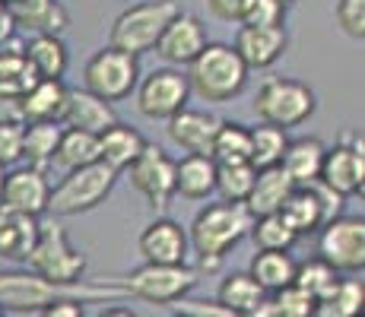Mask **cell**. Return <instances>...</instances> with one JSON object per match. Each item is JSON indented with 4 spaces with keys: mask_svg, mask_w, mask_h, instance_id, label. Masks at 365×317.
I'll use <instances>...</instances> for the list:
<instances>
[{
    "mask_svg": "<svg viewBox=\"0 0 365 317\" xmlns=\"http://www.w3.org/2000/svg\"><path fill=\"white\" fill-rule=\"evenodd\" d=\"M73 298L93 301V298H124V286L118 279L108 283H51L38 273H0V308L13 314H41L54 298Z\"/></svg>",
    "mask_w": 365,
    "mask_h": 317,
    "instance_id": "obj_1",
    "label": "cell"
},
{
    "mask_svg": "<svg viewBox=\"0 0 365 317\" xmlns=\"http://www.w3.org/2000/svg\"><path fill=\"white\" fill-rule=\"evenodd\" d=\"M251 67L242 61V54L226 41H207L203 51L187 63V83L191 93H197L203 102H232L248 86Z\"/></svg>",
    "mask_w": 365,
    "mask_h": 317,
    "instance_id": "obj_2",
    "label": "cell"
},
{
    "mask_svg": "<svg viewBox=\"0 0 365 317\" xmlns=\"http://www.w3.org/2000/svg\"><path fill=\"white\" fill-rule=\"evenodd\" d=\"M251 222H255V216L248 213L245 203H210L191 222V232H187L191 251L197 257H226L242 238H248Z\"/></svg>",
    "mask_w": 365,
    "mask_h": 317,
    "instance_id": "obj_3",
    "label": "cell"
},
{
    "mask_svg": "<svg viewBox=\"0 0 365 317\" xmlns=\"http://www.w3.org/2000/svg\"><path fill=\"white\" fill-rule=\"evenodd\" d=\"M118 172L105 162H89V165L70 168L64 178L51 187L48 194V213L54 216H80L89 209L102 207L108 194L115 190Z\"/></svg>",
    "mask_w": 365,
    "mask_h": 317,
    "instance_id": "obj_4",
    "label": "cell"
},
{
    "mask_svg": "<svg viewBox=\"0 0 365 317\" xmlns=\"http://www.w3.org/2000/svg\"><path fill=\"white\" fill-rule=\"evenodd\" d=\"M178 0H143V4H130L118 19L111 23L108 45L121 48L130 54H146L156 48V38L163 35L168 19L178 13Z\"/></svg>",
    "mask_w": 365,
    "mask_h": 317,
    "instance_id": "obj_5",
    "label": "cell"
},
{
    "mask_svg": "<svg viewBox=\"0 0 365 317\" xmlns=\"http://www.w3.org/2000/svg\"><path fill=\"white\" fill-rule=\"evenodd\" d=\"M318 108V95L308 83L292 80V76H270L257 89L255 115L267 124H277L283 130L305 124Z\"/></svg>",
    "mask_w": 365,
    "mask_h": 317,
    "instance_id": "obj_6",
    "label": "cell"
},
{
    "mask_svg": "<svg viewBox=\"0 0 365 317\" xmlns=\"http://www.w3.org/2000/svg\"><path fill=\"white\" fill-rule=\"evenodd\" d=\"M140 83V58L130 51H121L115 45H105L89 58L83 70V86L89 93L102 95L105 102H124L133 95Z\"/></svg>",
    "mask_w": 365,
    "mask_h": 317,
    "instance_id": "obj_7",
    "label": "cell"
},
{
    "mask_svg": "<svg viewBox=\"0 0 365 317\" xmlns=\"http://www.w3.org/2000/svg\"><path fill=\"white\" fill-rule=\"evenodd\" d=\"M26 266L51 283H80L86 273V254L70 241L61 225H41Z\"/></svg>",
    "mask_w": 365,
    "mask_h": 317,
    "instance_id": "obj_8",
    "label": "cell"
},
{
    "mask_svg": "<svg viewBox=\"0 0 365 317\" xmlns=\"http://www.w3.org/2000/svg\"><path fill=\"white\" fill-rule=\"evenodd\" d=\"M124 292L150 305H172L197 286V270L187 264H143L130 276L118 279Z\"/></svg>",
    "mask_w": 365,
    "mask_h": 317,
    "instance_id": "obj_9",
    "label": "cell"
},
{
    "mask_svg": "<svg viewBox=\"0 0 365 317\" xmlns=\"http://www.w3.org/2000/svg\"><path fill=\"white\" fill-rule=\"evenodd\" d=\"M318 257L327 260L336 273H362L365 266V219L340 216L318 229Z\"/></svg>",
    "mask_w": 365,
    "mask_h": 317,
    "instance_id": "obj_10",
    "label": "cell"
},
{
    "mask_svg": "<svg viewBox=\"0 0 365 317\" xmlns=\"http://www.w3.org/2000/svg\"><path fill=\"white\" fill-rule=\"evenodd\" d=\"M137 111L150 121H165L191 102V83L181 67H159L137 83Z\"/></svg>",
    "mask_w": 365,
    "mask_h": 317,
    "instance_id": "obj_11",
    "label": "cell"
},
{
    "mask_svg": "<svg viewBox=\"0 0 365 317\" xmlns=\"http://www.w3.org/2000/svg\"><path fill=\"white\" fill-rule=\"evenodd\" d=\"M124 172H128L130 185L146 197V203L153 209H165L168 200L175 197V159L168 156L163 146L150 143V140H146L140 156Z\"/></svg>",
    "mask_w": 365,
    "mask_h": 317,
    "instance_id": "obj_12",
    "label": "cell"
},
{
    "mask_svg": "<svg viewBox=\"0 0 365 317\" xmlns=\"http://www.w3.org/2000/svg\"><path fill=\"white\" fill-rule=\"evenodd\" d=\"M321 185H327L336 190L340 197H353L362 194L365 187V146H362V133H346L336 146L324 150V162H321Z\"/></svg>",
    "mask_w": 365,
    "mask_h": 317,
    "instance_id": "obj_13",
    "label": "cell"
},
{
    "mask_svg": "<svg viewBox=\"0 0 365 317\" xmlns=\"http://www.w3.org/2000/svg\"><path fill=\"white\" fill-rule=\"evenodd\" d=\"M207 41H210V35H207L203 19L194 16V13L178 10L172 19H168L163 35L156 38V48H153V51H156L168 67H187V63L203 51Z\"/></svg>",
    "mask_w": 365,
    "mask_h": 317,
    "instance_id": "obj_14",
    "label": "cell"
},
{
    "mask_svg": "<svg viewBox=\"0 0 365 317\" xmlns=\"http://www.w3.org/2000/svg\"><path fill=\"white\" fill-rule=\"evenodd\" d=\"M48 194H51L48 172L23 165V168H13V172L4 175V185H0V207L41 216V213H48Z\"/></svg>",
    "mask_w": 365,
    "mask_h": 317,
    "instance_id": "obj_15",
    "label": "cell"
},
{
    "mask_svg": "<svg viewBox=\"0 0 365 317\" xmlns=\"http://www.w3.org/2000/svg\"><path fill=\"white\" fill-rule=\"evenodd\" d=\"M232 48L242 54V61L251 70H267L286 54L289 35H286V26H242L238 23Z\"/></svg>",
    "mask_w": 365,
    "mask_h": 317,
    "instance_id": "obj_16",
    "label": "cell"
},
{
    "mask_svg": "<svg viewBox=\"0 0 365 317\" xmlns=\"http://www.w3.org/2000/svg\"><path fill=\"white\" fill-rule=\"evenodd\" d=\"M165 133L181 152H197V156H213V137L220 118L213 111H197V108H181L172 118H165Z\"/></svg>",
    "mask_w": 365,
    "mask_h": 317,
    "instance_id": "obj_17",
    "label": "cell"
},
{
    "mask_svg": "<svg viewBox=\"0 0 365 317\" xmlns=\"http://www.w3.org/2000/svg\"><path fill=\"white\" fill-rule=\"evenodd\" d=\"M137 248L146 264H187L191 241H187V232L181 229V222L163 216L140 232Z\"/></svg>",
    "mask_w": 365,
    "mask_h": 317,
    "instance_id": "obj_18",
    "label": "cell"
},
{
    "mask_svg": "<svg viewBox=\"0 0 365 317\" xmlns=\"http://www.w3.org/2000/svg\"><path fill=\"white\" fill-rule=\"evenodd\" d=\"M279 216L289 222V229L296 232V238L314 235L321 225L331 219L318 181H312V185H302V187H292V194L286 197V203L279 207Z\"/></svg>",
    "mask_w": 365,
    "mask_h": 317,
    "instance_id": "obj_19",
    "label": "cell"
},
{
    "mask_svg": "<svg viewBox=\"0 0 365 317\" xmlns=\"http://www.w3.org/2000/svg\"><path fill=\"white\" fill-rule=\"evenodd\" d=\"M38 229H41L38 216L0 207V257L6 264L26 266V260H29L35 248V238H38Z\"/></svg>",
    "mask_w": 365,
    "mask_h": 317,
    "instance_id": "obj_20",
    "label": "cell"
},
{
    "mask_svg": "<svg viewBox=\"0 0 365 317\" xmlns=\"http://www.w3.org/2000/svg\"><path fill=\"white\" fill-rule=\"evenodd\" d=\"M115 102H105L102 95L89 93L86 86L83 89H67V102H64V115H61V124L64 127H80V130L99 133L108 124H115Z\"/></svg>",
    "mask_w": 365,
    "mask_h": 317,
    "instance_id": "obj_21",
    "label": "cell"
},
{
    "mask_svg": "<svg viewBox=\"0 0 365 317\" xmlns=\"http://www.w3.org/2000/svg\"><path fill=\"white\" fill-rule=\"evenodd\" d=\"M292 178L283 172V165H267L257 168L255 185H251L245 207L251 216H267V213H279V207L286 203V197L292 194Z\"/></svg>",
    "mask_w": 365,
    "mask_h": 317,
    "instance_id": "obj_22",
    "label": "cell"
},
{
    "mask_svg": "<svg viewBox=\"0 0 365 317\" xmlns=\"http://www.w3.org/2000/svg\"><path fill=\"white\" fill-rule=\"evenodd\" d=\"M216 185V159L197 156V152H185L175 159V194L185 200H207Z\"/></svg>",
    "mask_w": 365,
    "mask_h": 317,
    "instance_id": "obj_23",
    "label": "cell"
},
{
    "mask_svg": "<svg viewBox=\"0 0 365 317\" xmlns=\"http://www.w3.org/2000/svg\"><path fill=\"white\" fill-rule=\"evenodd\" d=\"M146 146V137L137 130V127L130 124H108L105 130L99 133V159L105 162V165H111L118 175L124 172V168L130 165L133 159L140 156V150Z\"/></svg>",
    "mask_w": 365,
    "mask_h": 317,
    "instance_id": "obj_24",
    "label": "cell"
},
{
    "mask_svg": "<svg viewBox=\"0 0 365 317\" xmlns=\"http://www.w3.org/2000/svg\"><path fill=\"white\" fill-rule=\"evenodd\" d=\"M324 150H327V146L321 143L318 137H296V140H289V143H286L279 165H283V172L289 175L296 187L312 185V181H318V175H321Z\"/></svg>",
    "mask_w": 365,
    "mask_h": 317,
    "instance_id": "obj_25",
    "label": "cell"
},
{
    "mask_svg": "<svg viewBox=\"0 0 365 317\" xmlns=\"http://www.w3.org/2000/svg\"><path fill=\"white\" fill-rule=\"evenodd\" d=\"M26 61L32 63V70L41 80H64L70 67L64 38L51 32H35L32 38H26Z\"/></svg>",
    "mask_w": 365,
    "mask_h": 317,
    "instance_id": "obj_26",
    "label": "cell"
},
{
    "mask_svg": "<svg viewBox=\"0 0 365 317\" xmlns=\"http://www.w3.org/2000/svg\"><path fill=\"white\" fill-rule=\"evenodd\" d=\"M13 16V23L35 32H51V35H61L67 29L70 16L67 10L58 4V0H16V4L6 6Z\"/></svg>",
    "mask_w": 365,
    "mask_h": 317,
    "instance_id": "obj_27",
    "label": "cell"
},
{
    "mask_svg": "<svg viewBox=\"0 0 365 317\" xmlns=\"http://www.w3.org/2000/svg\"><path fill=\"white\" fill-rule=\"evenodd\" d=\"M67 86L64 80H35L23 93V115L26 121H58L64 115Z\"/></svg>",
    "mask_w": 365,
    "mask_h": 317,
    "instance_id": "obj_28",
    "label": "cell"
},
{
    "mask_svg": "<svg viewBox=\"0 0 365 317\" xmlns=\"http://www.w3.org/2000/svg\"><path fill=\"white\" fill-rule=\"evenodd\" d=\"M296 264L289 251H273V248H257V254L251 257L248 273L255 276V283L264 289V292H277L286 283H292L296 276Z\"/></svg>",
    "mask_w": 365,
    "mask_h": 317,
    "instance_id": "obj_29",
    "label": "cell"
},
{
    "mask_svg": "<svg viewBox=\"0 0 365 317\" xmlns=\"http://www.w3.org/2000/svg\"><path fill=\"white\" fill-rule=\"evenodd\" d=\"M64 124L58 121H26L23 124V159L32 168L48 172V165H54V150Z\"/></svg>",
    "mask_w": 365,
    "mask_h": 317,
    "instance_id": "obj_30",
    "label": "cell"
},
{
    "mask_svg": "<svg viewBox=\"0 0 365 317\" xmlns=\"http://www.w3.org/2000/svg\"><path fill=\"white\" fill-rule=\"evenodd\" d=\"M264 298H267V292L255 283V276H251L248 270L229 273V276L220 283V292H216V301H220L232 317L235 314H255Z\"/></svg>",
    "mask_w": 365,
    "mask_h": 317,
    "instance_id": "obj_31",
    "label": "cell"
},
{
    "mask_svg": "<svg viewBox=\"0 0 365 317\" xmlns=\"http://www.w3.org/2000/svg\"><path fill=\"white\" fill-rule=\"evenodd\" d=\"M362 301H365L362 279H353V273H346V276H336V283L318 298L314 314H321V317H356L362 311Z\"/></svg>",
    "mask_w": 365,
    "mask_h": 317,
    "instance_id": "obj_32",
    "label": "cell"
},
{
    "mask_svg": "<svg viewBox=\"0 0 365 317\" xmlns=\"http://www.w3.org/2000/svg\"><path fill=\"white\" fill-rule=\"evenodd\" d=\"M89 162H99V137L89 130H80V127H64L58 150H54V165L70 172V168L89 165Z\"/></svg>",
    "mask_w": 365,
    "mask_h": 317,
    "instance_id": "obj_33",
    "label": "cell"
},
{
    "mask_svg": "<svg viewBox=\"0 0 365 317\" xmlns=\"http://www.w3.org/2000/svg\"><path fill=\"white\" fill-rule=\"evenodd\" d=\"M257 168L251 162H216V185L213 194H220V200L229 203H245L251 185H255Z\"/></svg>",
    "mask_w": 365,
    "mask_h": 317,
    "instance_id": "obj_34",
    "label": "cell"
},
{
    "mask_svg": "<svg viewBox=\"0 0 365 317\" xmlns=\"http://www.w3.org/2000/svg\"><path fill=\"white\" fill-rule=\"evenodd\" d=\"M286 143H289V137H286L283 127L261 121L257 127H251V156H248V162H251L255 168L279 165Z\"/></svg>",
    "mask_w": 365,
    "mask_h": 317,
    "instance_id": "obj_35",
    "label": "cell"
},
{
    "mask_svg": "<svg viewBox=\"0 0 365 317\" xmlns=\"http://www.w3.org/2000/svg\"><path fill=\"white\" fill-rule=\"evenodd\" d=\"M251 156V127L242 121H220L213 137V159L216 162H248Z\"/></svg>",
    "mask_w": 365,
    "mask_h": 317,
    "instance_id": "obj_36",
    "label": "cell"
},
{
    "mask_svg": "<svg viewBox=\"0 0 365 317\" xmlns=\"http://www.w3.org/2000/svg\"><path fill=\"white\" fill-rule=\"evenodd\" d=\"M248 235L255 238L257 248H273V251H292V244L299 241L296 232L289 229V222L279 213H267V216H255Z\"/></svg>",
    "mask_w": 365,
    "mask_h": 317,
    "instance_id": "obj_37",
    "label": "cell"
},
{
    "mask_svg": "<svg viewBox=\"0 0 365 317\" xmlns=\"http://www.w3.org/2000/svg\"><path fill=\"white\" fill-rule=\"evenodd\" d=\"M270 295L277 317H314V308H318V298L299 283H286L283 289H277Z\"/></svg>",
    "mask_w": 365,
    "mask_h": 317,
    "instance_id": "obj_38",
    "label": "cell"
},
{
    "mask_svg": "<svg viewBox=\"0 0 365 317\" xmlns=\"http://www.w3.org/2000/svg\"><path fill=\"white\" fill-rule=\"evenodd\" d=\"M336 276H340V273H336L327 260H321L318 254H314V257L305 260V264H296V276H292V283H299L302 289H308L314 298H321V295L336 283Z\"/></svg>",
    "mask_w": 365,
    "mask_h": 317,
    "instance_id": "obj_39",
    "label": "cell"
},
{
    "mask_svg": "<svg viewBox=\"0 0 365 317\" xmlns=\"http://www.w3.org/2000/svg\"><path fill=\"white\" fill-rule=\"evenodd\" d=\"M286 10H289V4H283V0H245L238 23L242 26H286Z\"/></svg>",
    "mask_w": 365,
    "mask_h": 317,
    "instance_id": "obj_40",
    "label": "cell"
},
{
    "mask_svg": "<svg viewBox=\"0 0 365 317\" xmlns=\"http://www.w3.org/2000/svg\"><path fill=\"white\" fill-rule=\"evenodd\" d=\"M334 19L343 35L362 41L365 38V0H336Z\"/></svg>",
    "mask_w": 365,
    "mask_h": 317,
    "instance_id": "obj_41",
    "label": "cell"
},
{
    "mask_svg": "<svg viewBox=\"0 0 365 317\" xmlns=\"http://www.w3.org/2000/svg\"><path fill=\"white\" fill-rule=\"evenodd\" d=\"M23 159V124L0 121V165L10 168Z\"/></svg>",
    "mask_w": 365,
    "mask_h": 317,
    "instance_id": "obj_42",
    "label": "cell"
},
{
    "mask_svg": "<svg viewBox=\"0 0 365 317\" xmlns=\"http://www.w3.org/2000/svg\"><path fill=\"white\" fill-rule=\"evenodd\" d=\"M41 314H48V317H83L86 311H83V298L64 295V298H54Z\"/></svg>",
    "mask_w": 365,
    "mask_h": 317,
    "instance_id": "obj_43",
    "label": "cell"
},
{
    "mask_svg": "<svg viewBox=\"0 0 365 317\" xmlns=\"http://www.w3.org/2000/svg\"><path fill=\"white\" fill-rule=\"evenodd\" d=\"M207 6H210V13H213L220 23H238L245 0H207Z\"/></svg>",
    "mask_w": 365,
    "mask_h": 317,
    "instance_id": "obj_44",
    "label": "cell"
},
{
    "mask_svg": "<svg viewBox=\"0 0 365 317\" xmlns=\"http://www.w3.org/2000/svg\"><path fill=\"white\" fill-rule=\"evenodd\" d=\"M0 121L26 124V115H23V95L0 93Z\"/></svg>",
    "mask_w": 365,
    "mask_h": 317,
    "instance_id": "obj_45",
    "label": "cell"
},
{
    "mask_svg": "<svg viewBox=\"0 0 365 317\" xmlns=\"http://www.w3.org/2000/svg\"><path fill=\"white\" fill-rule=\"evenodd\" d=\"M13 32H16V23H13L10 10H0V41H6Z\"/></svg>",
    "mask_w": 365,
    "mask_h": 317,
    "instance_id": "obj_46",
    "label": "cell"
},
{
    "mask_svg": "<svg viewBox=\"0 0 365 317\" xmlns=\"http://www.w3.org/2000/svg\"><path fill=\"white\" fill-rule=\"evenodd\" d=\"M4 175H6V168H4V165H0V185H4Z\"/></svg>",
    "mask_w": 365,
    "mask_h": 317,
    "instance_id": "obj_47",
    "label": "cell"
},
{
    "mask_svg": "<svg viewBox=\"0 0 365 317\" xmlns=\"http://www.w3.org/2000/svg\"><path fill=\"white\" fill-rule=\"evenodd\" d=\"M283 4H292V0H283Z\"/></svg>",
    "mask_w": 365,
    "mask_h": 317,
    "instance_id": "obj_48",
    "label": "cell"
},
{
    "mask_svg": "<svg viewBox=\"0 0 365 317\" xmlns=\"http://www.w3.org/2000/svg\"><path fill=\"white\" fill-rule=\"evenodd\" d=\"M0 314H4V308H0Z\"/></svg>",
    "mask_w": 365,
    "mask_h": 317,
    "instance_id": "obj_49",
    "label": "cell"
}]
</instances>
